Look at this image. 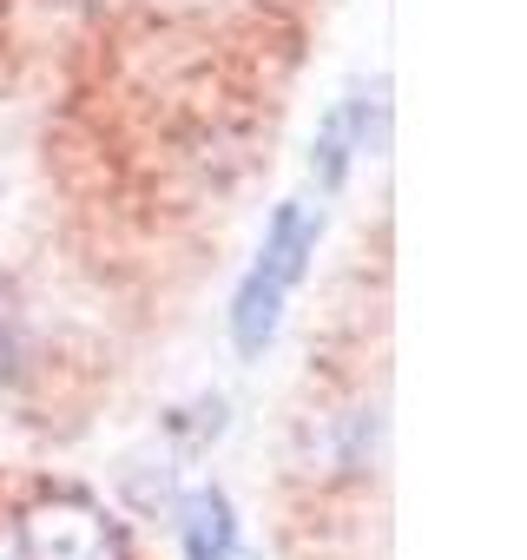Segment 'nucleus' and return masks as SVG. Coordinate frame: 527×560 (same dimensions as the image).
<instances>
[{
  "label": "nucleus",
  "instance_id": "obj_7",
  "mask_svg": "<svg viewBox=\"0 0 527 560\" xmlns=\"http://www.w3.org/2000/svg\"><path fill=\"white\" fill-rule=\"evenodd\" d=\"M165 429L185 435V442H218V435H224V396H204L198 409H172Z\"/></svg>",
  "mask_w": 527,
  "mask_h": 560
},
{
  "label": "nucleus",
  "instance_id": "obj_5",
  "mask_svg": "<svg viewBox=\"0 0 527 560\" xmlns=\"http://www.w3.org/2000/svg\"><path fill=\"white\" fill-rule=\"evenodd\" d=\"M27 357H34V337H27V304H21V284L0 270V389H14L27 376Z\"/></svg>",
  "mask_w": 527,
  "mask_h": 560
},
{
  "label": "nucleus",
  "instance_id": "obj_2",
  "mask_svg": "<svg viewBox=\"0 0 527 560\" xmlns=\"http://www.w3.org/2000/svg\"><path fill=\"white\" fill-rule=\"evenodd\" d=\"M21 560H132V547L93 494L60 488L21 521Z\"/></svg>",
  "mask_w": 527,
  "mask_h": 560
},
{
  "label": "nucleus",
  "instance_id": "obj_3",
  "mask_svg": "<svg viewBox=\"0 0 527 560\" xmlns=\"http://www.w3.org/2000/svg\"><path fill=\"white\" fill-rule=\"evenodd\" d=\"M389 86L383 80H370V86H350L330 113H324V126H317V139H311V185H317V198H337L343 185H350V172H356V159L383 139V113H389V100H383Z\"/></svg>",
  "mask_w": 527,
  "mask_h": 560
},
{
  "label": "nucleus",
  "instance_id": "obj_6",
  "mask_svg": "<svg viewBox=\"0 0 527 560\" xmlns=\"http://www.w3.org/2000/svg\"><path fill=\"white\" fill-rule=\"evenodd\" d=\"M376 435H383V416H376V409H350V416H337L330 448H337V468H343L350 481L370 475V462H376Z\"/></svg>",
  "mask_w": 527,
  "mask_h": 560
},
{
  "label": "nucleus",
  "instance_id": "obj_1",
  "mask_svg": "<svg viewBox=\"0 0 527 560\" xmlns=\"http://www.w3.org/2000/svg\"><path fill=\"white\" fill-rule=\"evenodd\" d=\"M324 244V205L311 198H284L271 211V224H264V244L257 257L244 264L237 277V291H231V350L244 363H264V350L278 343L284 330V304L297 298V284L311 277V257Z\"/></svg>",
  "mask_w": 527,
  "mask_h": 560
},
{
  "label": "nucleus",
  "instance_id": "obj_4",
  "mask_svg": "<svg viewBox=\"0 0 527 560\" xmlns=\"http://www.w3.org/2000/svg\"><path fill=\"white\" fill-rule=\"evenodd\" d=\"M178 514V553L185 560H244V521H237V501L224 488H185L172 501Z\"/></svg>",
  "mask_w": 527,
  "mask_h": 560
}]
</instances>
